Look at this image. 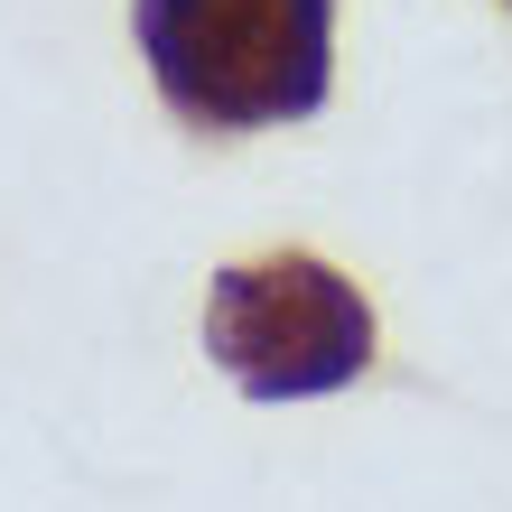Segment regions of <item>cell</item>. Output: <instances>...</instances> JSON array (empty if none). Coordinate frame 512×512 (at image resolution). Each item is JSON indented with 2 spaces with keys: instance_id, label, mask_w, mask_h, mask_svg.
Wrapping results in <instances>:
<instances>
[{
  "instance_id": "cell-1",
  "label": "cell",
  "mask_w": 512,
  "mask_h": 512,
  "mask_svg": "<svg viewBox=\"0 0 512 512\" xmlns=\"http://www.w3.org/2000/svg\"><path fill=\"white\" fill-rule=\"evenodd\" d=\"M131 28L196 140L308 122L336 84V0H131Z\"/></svg>"
},
{
  "instance_id": "cell-2",
  "label": "cell",
  "mask_w": 512,
  "mask_h": 512,
  "mask_svg": "<svg viewBox=\"0 0 512 512\" xmlns=\"http://www.w3.org/2000/svg\"><path fill=\"white\" fill-rule=\"evenodd\" d=\"M205 354L252 401H317L373 364V298L317 252L233 261L205 289Z\"/></svg>"
}]
</instances>
